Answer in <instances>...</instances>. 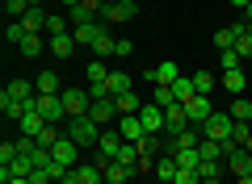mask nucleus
Here are the masks:
<instances>
[{
    "mask_svg": "<svg viewBox=\"0 0 252 184\" xmlns=\"http://www.w3.org/2000/svg\"><path fill=\"white\" fill-rule=\"evenodd\" d=\"M9 184H30V176H13V180Z\"/></svg>",
    "mask_w": 252,
    "mask_h": 184,
    "instance_id": "46",
    "label": "nucleus"
},
{
    "mask_svg": "<svg viewBox=\"0 0 252 184\" xmlns=\"http://www.w3.org/2000/svg\"><path fill=\"white\" fill-rule=\"evenodd\" d=\"M227 113H231L235 122H248V126H252V101H248V97H235V105L227 109Z\"/></svg>",
    "mask_w": 252,
    "mask_h": 184,
    "instance_id": "29",
    "label": "nucleus"
},
{
    "mask_svg": "<svg viewBox=\"0 0 252 184\" xmlns=\"http://www.w3.org/2000/svg\"><path fill=\"white\" fill-rule=\"evenodd\" d=\"M223 88L227 92H244V71L235 67V71H223Z\"/></svg>",
    "mask_w": 252,
    "mask_h": 184,
    "instance_id": "36",
    "label": "nucleus"
},
{
    "mask_svg": "<svg viewBox=\"0 0 252 184\" xmlns=\"http://www.w3.org/2000/svg\"><path fill=\"white\" fill-rule=\"evenodd\" d=\"M177 163H181V167H189V172H198V163H202L198 147H189V151H177Z\"/></svg>",
    "mask_w": 252,
    "mask_h": 184,
    "instance_id": "35",
    "label": "nucleus"
},
{
    "mask_svg": "<svg viewBox=\"0 0 252 184\" xmlns=\"http://www.w3.org/2000/svg\"><path fill=\"white\" fill-rule=\"evenodd\" d=\"M46 126H51V122H46V117L38 113V109H30V113H26V117H21V122H17V130L26 134V138H38V134H42Z\"/></svg>",
    "mask_w": 252,
    "mask_h": 184,
    "instance_id": "15",
    "label": "nucleus"
},
{
    "mask_svg": "<svg viewBox=\"0 0 252 184\" xmlns=\"http://www.w3.org/2000/svg\"><path fill=\"white\" fill-rule=\"evenodd\" d=\"M139 122H143L147 134H160V130H164V109L156 105V101H147V105L139 109Z\"/></svg>",
    "mask_w": 252,
    "mask_h": 184,
    "instance_id": "11",
    "label": "nucleus"
},
{
    "mask_svg": "<svg viewBox=\"0 0 252 184\" xmlns=\"http://www.w3.org/2000/svg\"><path fill=\"white\" fill-rule=\"evenodd\" d=\"M147 79H152V84H177V79H181V71H177V63H156V67L152 71H147Z\"/></svg>",
    "mask_w": 252,
    "mask_h": 184,
    "instance_id": "16",
    "label": "nucleus"
},
{
    "mask_svg": "<svg viewBox=\"0 0 252 184\" xmlns=\"http://www.w3.org/2000/svg\"><path fill=\"white\" fill-rule=\"evenodd\" d=\"M30 4H34V9H38V0H30Z\"/></svg>",
    "mask_w": 252,
    "mask_h": 184,
    "instance_id": "52",
    "label": "nucleus"
},
{
    "mask_svg": "<svg viewBox=\"0 0 252 184\" xmlns=\"http://www.w3.org/2000/svg\"><path fill=\"white\" fill-rule=\"evenodd\" d=\"M17 51H21V54H26V59H38V54H42V34H30V38H26V42H21V46H17Z\"/></svg>",
    "mask_w": 252,
    "mask_h": 184,
    "instance_id": "34",
    "label": "nucleus"
},
{
    "mask_svg": "<svg viewBox=\"0 0 252 184\" xmlns=\"http://www.w3.org/2000/svg\"><path fill=\"white\" fill-rule=\"evenodd\" d=\"M4 9H9V21H21V17L30 13V9H34V4H30V0H9Z\"/></svg>",
    "mask_w": 252,
    "mask_h": 184,
    "instance_id": "38",
    "label": "nucleus"
},
{
    "mask_svg": "<svg viewBox=\"0 0 252 184\" xmlns=\"http://www.w3.org/2000/svg\"><path fill=\"white\" fill-rule=\"evenodd\" d=\"M34 109H38L51 126H59L63 117H67V109H63V92H38V97H34Z\"/></svg>",
    "mask_w": 252,
    "mask_h": 184,
    "instance_id": "3",
    "label": "nucleus"
},
{
    "mask_svg": "<svg viewBox=\"0 0 252 184\" xmlns=\"http://www.w3.org/2000/svg\"><path fill=\"white\" fill-rule=\"evenodd\" d=\"M223 172H227L223 159H202V163H198V176H202V180H219Z\"/></svg>",
    "mask_w": 252,
    "mask_h": 184,
    "instance_id": "25",
    "label": "nucleus"
},
{
    "mask_svg": "<svg viewBox=\"0 0 252 184\" xmlns=\"http://www.w3.org/2000/svg\"><path fill=\"white\" fill-rule=\"evenodd\" d=\"M63 184H105V172L97 163H76L72 172L63 176Z\"/></svg>",
    "mask_w": 252,
    "mask_h": 184,
    "instance_id": "6",
    "label": "nucleus"
},
{
    "mask_svg": "<svg viewBox=\"0 0 252 184\" xmlns=\"http://www.w3.org/2000/svg\"><path fill=\"white\" fill-rule=\"evenodd\" d=\"M244 151H248V155H252V134H248V142H244Z\"/></svg>",
    "mask_w": 252,
    "mask_h": 184,
    "instance_id": "50",
    "label": "nucleus"
},
{
    "mask_svg": "<svg viewBox=\"0 0 252 184\" xmlns=\"http://www.w3.org/2000/svg\"><path fill=\"white\" fill-rule=\"evenodd\" d=\"M235 184H252V176H240V180H235Z\"/></svg>",
    "mask_w": 252,
    "mask_h": 184,
    "instance_id": "49",
    "label": "nucleus"
},
{
    "mask_svg": "<svg viewBox=\"0 0 252 184\" xmlns=\"http://www.w3.org/2000/svg\"><path fill=\"white\" fill-rule=\"evenodd\" d=\"M172 92H177V101H181V105H185L189 97H198V88H193V76H181L177 84H172Z\"/></svg>",
    "mask_w": 252,
    "mask_h": 184,
    "instance_id": "30",
    "label": "nucleus"
},
{
    "mask_svg": "<svg viewBox=\"0 0 252 184\" xmlns=\"http://www.w3.org/2000/svg\"><path fill=\"white\" fill-rule=\"evenodd\" d=\"M202 184H219V180H202Z\"/></svg>",
    "mask_w": 252,
    "mask_h": 184,
    "instance_id": "51",
    "label": "nucleus"
},
{
    "mask_svg": "<svg viewBox=\"0 0 252 184\" xmlns=\"http://www.w3.org/2000/svg\"><path fill=\"white\" fill-rule=\"evenodd\" d=\"M118 134H122L126 142H139L147 130H143V122H139V113H122L118 117Z\"/></svg>",
    "mask_w": 252,
    "mask_h": 184,
    "instance_id": "14",
    "label": "nucleus"
},
{
    "mask_svg": "<svg viewBox=\"0 0 252 184\" xmlns=\"http://www.w3.org/2000/svg\"><path fill=\"white\" fill-rule=\"evenodd\" d=\"M4 92H9L13 101H34V97H38V88L30 84V79H9V88H4Z\"/></svg>",
    "mask_w": 252,
    "mask_h": 184,
    "instance_id": "21",
    "label": "nucleus"
},
{
    "mask_svg": "<svg viewBox=\"0 0 252 184\" xmlns=\"http://www.w3.org/2000/svg\"><path fill=\"white\" fill-rule=\"evenodd\" d=\"M126 147V138L118 134V126H109V130H101V138H97V151H101V159H118V151Z\"/></svg>",
    "mask_w": 252,
    "mask_h": 184,
    "instance_id": "8",
    "label": "nucleus"
},
{
    "mask_svg": "<svg viewBox=\"0 0 252 184\" xmlns=\"http://www.w3.org/2000/svg\"><path fill=\"white\" fill-rule=\"evenodd\" d=\"M67 138H72L76 147H97V138H101V126L93 122L89 113H84V117H67Z\"/></svg>",
    "mask_w": 252,
    "mask_h": 184,
    "instance_id": "1",
    "label": "nucleus"
},
{
    "mask_svg": "<svg viewBox=\"0 0 252 184\" xmlns=\"http://www.w3.org/2000/svg\"><path fill=\"white\" fill-rule=\"evenodd\" d=\"M34 88H38V92H63V84H59V76H55V71H42V76L34 79Z\"/></svg>",
    "mask_w": 252,
    "mask_h": 184,
    "instance_id": "33",
    "label": "nucleus"
},
{
    "mask_svg": "<svg viewBox=\"0 0 252 184\" xmlns=\"http://www.w3.org/2000/svg\"><path fill=\"white\" fill-rule=\"evenodd\" d=\"M46 17H51V13H42V4H38V9H30L26 17H21L26 34H46Z\"/></svg>",
    "mask_w": 252,
    "mask_h": 184,
    "instance_id": "17",
    "label": "nucleus"
},
{
    "mask_svg": "<svg viewBox=\"0 0 252 184\" xmlns=\"http://www.w3.org/2000/svg\"><path fill=\"white\" fill-rule=\"evenodd\" d=\"M89 117L101 126V130H109V126H118V117H122V113H118L114 101H93V105H89Z\"/></svg>",
    "mask_w": 252,
    "mask_h": 184,
    "instance_id": "7",
    "label": "nucleus"
},
{
    "mask_svg": "<svg viewBox=\"0 0 252 184\" xmlns=\"http://www.w3.org/2000/svg\"><path fill=\"white\" fill-rule=\"evenodd\" d=\"M164 130H168V134H181V130H189V113H185V105H181V101L164 109Z\"/></svg>",
    "mask_w": 252,
    "mask_h": 184,
    "instance_id": "12",
    "label": "nucleus"
},
{
    "mask_svg": "<svg viewBox=\"0 0 252 184\" xmlns=\"http://www.w3.org/2000/svg\"><path fill=\"white\" fill-rule=\"evenodd\" d=\"M76 4H80V0H63V9H76Z\"/></svg>",
    "mask_w": 252,
    "mask_h": 184,
    "instance_id": "48",
    "label": "nucleus"
},
{
    "mask_svg": "<svg viewBox=\"0 0 252 184\" xmlns=\"http://www.w3.org/2000/svg\"><path fill=\"white\" fill-rule=\"evenodd\" d=\"M139 159H143V155H139V142H126V147L118 151V163H126V167H135V172H139Z\"/></svg>",
    "mask_w": 252,
    "mask_h": 184,
    "instance_id": "31",
    "label": "nucleus"
},
{
    "mask_svg": "<svg viewBox=\"0 0 252 184\" xmlns=\"http://www.w3.org/2000/svg\"><path fill=\"white\" fill-rule=\"evenodd\" d=\"M51 159H55V163H63V167H76V159H80V147H76V142L63 134V138L51 147Z\"/></svg>",
    "mask_w": 252,
    "mask_h": 184,
    "instance_id": "10",
    "label": "nucleus"
},
{
    "mask_svg": "<svg viewBox=\"0 0 252 184\" xmlns=\"http://www.w3.org/2000/svg\"><path fill=\"white\" fill-rule=\"evenodd\" d=\"M93 105L89 88H63V109H67V117H84Z\"/></svg>",
    "mask_w": 252,
    "mask_h": 184,
    "instance_id": "5",
    "label": "nucleus"
},
{
    "mask_svg": "<svg viewBox=\"0 0 252 184\" xmlns=\"http://www.w3.org/2000/svg\"><path fill=\"white\" fill-rule=\"evenodd\" d=\"M105 79H109V67L101 59H89V67H84V84L97 88V84H105Z\"/></svg>",
    "mask_w": 252,
    "mask_h": 184,
    "instance_id": "20",
    "label": "nucleus"
},
{
    "mask_svg": "<svg viewBox=\"0 0 252 184\" xmlns=\"http://www.w3.org/2000/svg\"><path fill=\"white\" fill-rule=\"evenodd\" d=\"M185 113H189V126H202L210 113H215V109H210V97H206V92L189 97V101H185Z\"/></svg>",
    "mask_w": 252,
    "mask_h": 184,
    "instance_id": "9",
    "label": "nucleus"
},
{
    "mask_svg": "<svg viewBox=\"0 0 252 184\" xmlns=\"http://www.w3.org/2000/svg\"><path fill=\"white\" fill-rule=\"evenodd\" d=\"M76 46H80V42H76L72 34H59V38H51V54H55V59H72V54H76Z\"/></svg>",
    "mask_w": 252,
    "mask_h": 184,
    "instance_id": "18",
    "label": "nucleus"
},
{
    "mask_svg": "<svg viewBox=\"0 0 252 184\" xmlns=\"http://www.w3.org/2000/svg\"><path fill=\"white\" fill-rule=\"evenodd\" d=\"M235 51H240V59H252V29H244V34L235 38Z\"/></svg>",
    "mask_w": 252,
    "mask_h": 184,
    "instance_id": "42",
    "label": "nucleus"
},
{
    "mask_svg": "<svg viewBox=\"0 0 252 184\" xmlns=\"http://www.w3.org/2000/svg\"><path fill=\"white\" fill-rule=\"evenodd\" d=\"M59 138H63V130H59V126H46V130L38 134V147H46V151H51V147H55Z\"/></svg>",
    "mask_w": 252,
    "mask_h": 184,
    "instance_id": "39",
    "label": "nucleus"
},
{
    "mask_svg": "<svg viewBox=\"0 0 252 184\" xmlns=\"http://www.w3.org/2000/svg\"><path fill=\"white\" fill-rule=\"evenodd\" d=\"M172 184H202V176H198V172H189V167H181Z\"/></svg>",
    "mask_w": 252,
    "mask_h": 184,
    "instance_id": "43",
    "label": "nucleus"
},
{
    "mask_svg": "<svg viewBox=\"0 0 252 184\" xmlns=\"http://www.w3.org/2000/svg\"><path fill=\"white\" fill-rule=\"evenodd\" d=\"M139 17V4L135 0H105V9H101V21L105 26H126V21Z\"/></svg>",
    "mask_w": 252,
    "mask_h": 184,
    "instance_id": "2",
    "label": "nucleus"
},
{
    "mask_svg": "<svg viewBox=\"0 0 252 184\" xmlns=\"http://www.w3.org/2000/svg\"><path fill=\"white\" fill-rule=\"evenodd\" d=\"M152 101L160 109H168V105H177V92H172V84H156V92H152Z\"/></svg>",
    "mask_w": 252,
    "mask_h": 184,
    "instance_id": "32",
    "label": "nucleus"
},
{
    "mask_svg": "<svg viewBox=\"0 0 252 184\" xmlns=\"http://www.w3.org/2000/svg\"><path fill=\"white\" fill-rule=\"evenodd\" d=\"M67 13H72V17H67V21H72V29H76V26H93V21H101L89 4H76V9H67Z\"/></svg>",
    "mask_w": 252,
    "mask_h": 184,
    "instance_id": "27",
    "label": "nucleus"
},
{
    "mask_svg": "<svg viewBox=\"0 0 252 184\" xmlns=\"http://www.w3.org/2000/svg\"><path fill=\"white\" fill-rule=\"evenodd\" d=\"M202 134L215 138V142H227V138L235 134V117H231V113H210L206 122H202Z\"/></svg>",
    "mask_w": 252,
    "mask_h": 184,
    "instance_id": "4",
    "label": "nucleus"
},
{
    "mask_svg": "<svg viewBox=\"0 0 252 184\" xmlns=\"http://www.w3.org/2000/svg\"><path fill=\"white\" fill-rule=\"evenodd\" d=\"M219 63H223V71H235V67H240V51H235V46H231V51H219Z\"/></svg>",
    "mask_w": 252,
    "mask_h": 184,
    "instance_id": "40",
    "label": "nucleus"
},
{
    "mask_svg": "<svg viewBox=\"0 0 252 184\" xmlns=\"http://www.w3.org/2000/svg\"><path fill=\"white\" fill-rule=\"evenodd\" d=\"M114 51H118V38H109V29H101L97 42H93V54H97V59H105V54H114Z\"/></svg>",
    "mask_w": 252,
    "mask_h": 184,
    "instance_id": "26",
    "label": "nucleus"
},
{
    "mask_svg": "<svg viewBox=\"0 0 252 184\" xmlns=\"http://www.w3.org/2000/svg\"><path fill=\"white\" fill-rule=\"evenodd\" d=\"M101 29H105V21H93V26H76V29H72V38H76L80 46H93Z\"/></svg>",
    "mask_w": 252,
    "mask_h": 184,
    "instance_id": "22",
    "label": "nucleus"
},
{
    "mask_svg": "<svg viewBox=\"0 0 252 184\" xmlns=\"http://www.w3.org/2000/svg\"><path fill=\"white\" fill-rule=\"evenodd\" d=\"M118 59H126V54H135V42H130V38H118Z\"/></svg>",
    "mask_w": 252,
    "mask_h": 184,
    "instance_id": "45",
    "label": "nucleus"
},
{
    "mask_svg": "<svg viewBox=\"0 0 252 184\" xmlns=\"http://www.w3.org/2000/svg\"><path fill=\"white\" fill-rule=\"evenodd\" d=\"M231 4H235V9H248V4H252V0H231Z\"/></svg>",
    "mask_w": 252,
    "mask_h": 184,
    "instance_id": "47",
    "label": "nucleus"
},
{
    "mask_svg": "<svg viewBox=\"0 0 252 184\" xmlns=\"http://www.w3.org/2000/svg\"><path fill=\"white\" fill-rule=\"evenodd\" d=\"M4 38H9V46H21V42H26V26H21V21H9V29H4Z\"/></svg>",
    "mask_w": 252,
    "mask_h": 184,
    "instance_id": "37",
    "label": "nucleus"
},
{
    "mask_svg": "<svg viewBox=\"0 0 252 184\" xmlns=\"http://www.w3.org/2000/svg\"><path fill=\"white\" fill-rule=\"evenodd\" d=\"M59 34H72V21L59 17V13H51V17H46V38H59Z\"/></svg>",
    "mask_w": 252,
    "mask_h": 184,
    "instance_id": "28",
    "label": "nucleus"
},
{
    "mask_svg": "<svg viewBox=\"0 0 252 184\" xmlns=\"http://www.w3.org/2000/svg\"><path fill=\"white\" fill-rule=\"evenodd\" d=\"M193 88L210 97V88H215V76H210V71H193Z\"/></svg>",
    "mask_w": 252,
    "mask_h": 184,
    "instance_id": "41",
    "label": "nucleus"
},
{
    "mask_svg": "<svg viewBox=\"0 0 252 184\" xmlns=\"http://www.w3.org/2000/svg\"><path fill=\"white\" fill-rule=\"evenodd\" d=\"M177 172H181L177 155H164V159H156V176H160V184H172V180H177Z\"/></svg>",
    "mask_w": 252,
    "mask_h": 184,
    "instance_id": "19",
    "label": "nucleus"
},
{
    "mask_svg": "<svg viewBox=\"0 0 252 184\" xmlns=\"http://www.w3.org/2000/svg\"><path fill=\"white\" fill-rule=\"evenodd\" d=\"M223 163H227V172H231L235 180H240V176H252V155H248V151H244V147H235L231 155L223 159Z\"/></svg>",
    "mask_w": 252,
    "mask_h": 184,
    "instance_id": "13",
    "label": "nucleus"
},
{
    "mask_svg": "<svg viewBox=\"0 0 252 184\" xmlns=\"http://www.w3.org/2000/svg\"><path fill=\"white\" fill-rule=\"evenodd\" d=\"M0 159L13 163V159H17V142H0Z\"/></svg>",
    "mask_w": 252,
    "mask_h": 184,
    "instance_id": "44",
    "label": "nucleus"
},
{
    "mask_svg": "<svg viewBox=\"0 0 252 184\" xmlns=\"http://www.w3.org/2000/svg\"><path fill=\"white\" fill-rule=\"evenodd\" d=\"M105 88H109V97H122V92H130V76L126 71H109Z\"/></svg>",
    "mask_w": 252,
    "mask_h": 184,
    "instance_id": "23",
    "label": "nucleus"
},
{
    "mask_svg": "<svg viewBox=\"0 0 252 184\" xmlns=\"http://www.w3.org/2000/svg\"><path fill=\"white\" fill-rule=\"evenodd\" d=\"M114 105H118V113H139L143 109V97L139 92H122V97H114Z\"/></svg>",
    "mask_w": 252,
    "mask_h": 184,
    "instance_id": "24",
    "label": "nucleus"
}]
</instances>
